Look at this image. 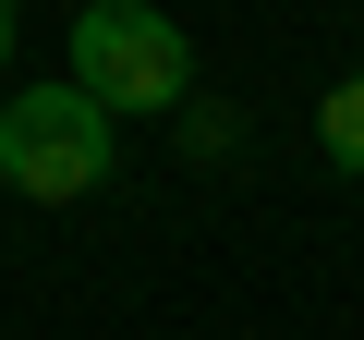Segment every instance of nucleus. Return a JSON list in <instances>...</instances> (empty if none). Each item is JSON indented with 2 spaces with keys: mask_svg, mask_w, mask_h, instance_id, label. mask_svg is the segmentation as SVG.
<instances>
[{
  "mask_svg": "<svg viewBox=\"0 0 364 340\" xmlns=\"http://www.w3.org/2000/svg\"><path fill=\"white\" fill-rule=\"evenodd\" d=\"M61 85H85L109 122H158L195 97V37L146 0H85L73 37H61Z\"/></svg>",
  "mask_w": 364,
  "mask_h": 340,
  "instance_id": "nucleus-1",
  "label": "nucleus"
},
{
  "mask_svg": "<svg viewBox=\"0 0 364 340\" xmlns=\"http://www.w3.org/2000/svg\"><path fill=\"white\" fill-rule=\"evenodd\" d=\"M122 122L85 97V85H25V97H0V183H13L25 207H73L109 183V146Z\"/></svg>",
  "mask_w": 364,
  "mask_h": 340,
  "instance_id": "nucleus-2",
  "label": "nucleus"
},
{
  "mask_svg": "<svg viewBox=\"0 0 364 340\" xmlns=\"http://www.w3.org/2000/svg\"><path fill=\"white\" fill-rule=\"evenodd\" d=\"M316 146H328L340 170H364V61L328 85V110H316Z\"/></svg>",
  "mask_w": 364,
  "mask_h": 340,
  "instance_id": "nucleus-3",
  "label": "nucleus"
},
{
  "mask_svg": "<svg viewBox=\"0 0 364 340\" xmlns=\"http://www.w3.org/2000/svg\"><path fill=\"white\" fill-rule=\"evenodd\" d=\"M0 61H13V0H0Z\"/></svg>",
  "mask_w": 364,
  "mask_h": 340,
  "instance_id": "nucleus-4",
  "label": "nucleus"
}]
</instances>
